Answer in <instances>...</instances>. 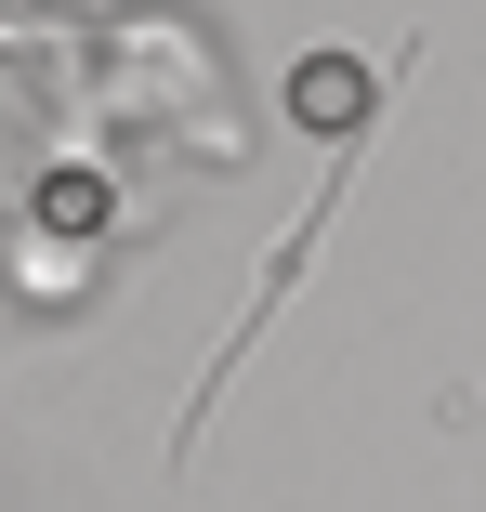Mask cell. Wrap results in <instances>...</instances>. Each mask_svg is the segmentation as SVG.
<instances>
[{"label":"cell","mask_w":486,"mask_h":512,"mask_svg":"<svg viewBox=\"0 0 486 512\" xmlns=\"http://www.w3.org/2000/svg\"><path fill=\"white\" fill-rule=\"evenodd\" d=\"M368 92H381V79H368L355 53H303V66H289V119H303V132H355Z\"/></svg>","instance_id":"1"}]
</instances>
